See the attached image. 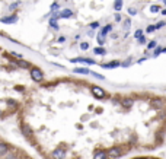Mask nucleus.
<instances>
[{"label":"nucleus","mask_w":166,"mask_h":159,"mask_svg":"<svg viewBox=\"0 0 166 159\" xmlns=\"http://www.w3.org/2000/svg\"><path fill=\"white\" fill-rule=\"evenodd\" d=\"M31 78L33 80H36V82H41V80L44 79V75H42V72L38 67H32L31 69Z\"/></svg>","instance_id":"nucleus-1"},{"label":"nucleus","mask_w":166,"mask_h":159,"mask_svg":"<svg viewBox=\"0 0 166 159\" xmlns=\"http://www.w3.org/2000/svg\"><path fill=\"white\" fill-rule=\"evenodd\" d=\"M93 95L96 96V98H99V99H103L105 96H106V92L103 91L102 88H99V86H93Z\"/></svg>","instance_id":"nucleus-2"},{"label":"nucleus","mask_w":166,"mask_h":159,"mask_svg":"<svg viewBox=\"0 0 166 159\" xmlns=\"http://www.w3.org/2000/svg\"><path fill=\"white\" fill-rule=\"evenodd\" d=\"M122 155V150L120 148H114L111 149V150H108V158L114 159V158H118V156H121Z\"/></svg>","instance_id":"nucleus-3"},{"label":"nucleus","mask_w":166,"mask_h":159,"mask_svg":"<svg viewBox=\"0 0 166 159\" xmlns=\"http://www.w3.org/2000/svg\"><path fill=\"white\" fill-rule=\"evenodd\" d=\"M9 152H10L9 145L4 142H0V156H6V155H9Z\"/></svg>","instance_id":"nucleus-4"},{"label":"nucleus","mask_w":166,"mask_h":159,"mask_svg":"<svg viewBox=\"0 0 166 159\" xmlns=\"http://www.w3.org/2000/svg\"><path fill=\"white\" fill-rule=\"evenodd\" d=\"M18 21V16L16 15H10V16H4L0 19V22H4V23H13Z\"/></svg>","instance_id":"nucleus-5"},{"label":"nucleus","mask_w":166,"mask_h":159,"mask_svg":"<svg viewBox=\"0 0 166 159\" xmlns=\"http://www.w3.org/2000/svg\"><path fill=\"white\" fill-rule=\"evenodd\" d=\"M108 158V153L103 152V150H98L95 155H93V159H106Z\"/></svg>","instance_id":"nucleus-6"},{"label":"nucleus","mask_w":166,"mask_h":159,"mask_svg":"<svg viewBox=\"0 0 166 159\" xmlns=\"http://www.w3.org/2000/svg\"><path fill=\"white\" fill-rule=\"evenodd\" d=\"M153 107L155 108H162V107H165V101L160 99V98H155L153 99Z\"/></svg>","instance_id":"nucleus-7"},{"label":"nucleus","mask_w":166,"mask_h":159,"mask_svg":"<svg viewBox=\"0 0 166 159\" xmlns=\"http://www.w3.org/2000/svg\"><path fill=\"white\" fill-rule=\"evenodd\" d=\"M111 29H112V25H106V26H103L102 29H100V37H106L108 32H111Z\"/></svg>","instance_id":"nucleus-8"},{"label":"nucleus","mask_w":166,"mask_h":159,"mask_svg":"<svg viewBox=\"0 0 166 159\" xmlns=\"http://www.w3.org/2000/svg\"><path fill=\"white\" fill-rule=\"evenodd\" d=\"M122 3H124V0H115V1H114V10H117V12L121 10Z\"/></svg>","instance_id":"nucleus-9"},{"label":"nucleus","mask_w":166,"mask_h":159,"mask_svg":"<svg viewBox=\"0 0 166 159\" xmlns=\"http://www.w3.org/2000/svg\"><path fill=\"white\" fill-rule=\"evenodd\" d=\"M120 66V61H111V63H106V64H102V67L103 69H111V67H118Z\"/></svg>","instance_id":"nucleus-10"},{"label":"nucleus","mask_w":166,"mask_h":159,"mask_svg":"<svg viewBox=\"0 0 166 159\" xmlns=\"http://www.w3.org/2000/svg\"><path fill=\"white\" fill-rule=\"evenodd\" d=\"M73 72L74 73H83V75H89L90 73V70L86 67H76V69H73Z\"/></svg>","instance_id":"nucleus-11"},{"label":"nucleus","mask_w":166,"mask_h":159,"mask_svg":"<svg viewBox=\"0 0 166 159\" xmlns=\"http://www.w3.org/2000/svg\"><path fill=\"white\" fill-rule=\"evenodd\" d=\"M22 133L26 137H31V136H32V133H31V130H29V127H28V125H22Z\"/></svg>","instance_id":"nucleus-12"},{"label":"nucleus","mask_w":166,"mask_h":159,"mask_svg":"<svg viewBox=\"0 0 166 159\" xmlns=\"http://www.w3.org/2000/svg\"><path fill=\"white\" fill-rule=\"evenodd\" d=\"M93 53L95 54H106V50L102 47H98V48H93Z\"/></svg>","instance_id":"nucleus-13"},{"label":"nucleus","mask_w":166,"mask_h":159,"mask_svg":"<svg viewBox=\"0 0 166 159\" xmlns=\"http://www.w3.org/2000/svg\"><path fill=\"white\" fill-rule=\"evenodd\" d=\"M18 66H21V67H31V63L23 61V60H19V61H18Z\"/></svg>","instance_id":"nucleus-14"},{"label":"nucleus","mask_w":166,"mask_h":159,"mask_svg":"<svg viewBox=\"0 0 166 159\" xmlns=\"http://www.w3.org/2000/svg\"><path fill=\"white\" fill-rule=\"evenodd\" d=\"M130 26H131V21H130V19H125V21H124V29H125V31H128V29H130Z\"/></svg>","instance_id":"nucleus-15"},{"label":"nucleus","mask_w":166,"mask_h":159,"mask_svg":"<svg viewBox=\"0 0 166 159\" xmlns=\"http://www.w3.org/2000/svg\"><path fill=\"white\" fill-rule=\"evenodd\" d=\"M156 46H157L156 41H150V43L147 44V48H149V50H153V48H156Z\"/></svg>","instance_id":"nucleus-16"},{"label":"nucleus","mask_w":166,"mask_h":159,"mask_svg":"<svg viewBox=\"0 0 166 159\" xmlns=\"http://www.w3.org/2000/svg\"><path fill=\"white\" fill-rule=\"evenodd\" d=\"M150 10L153 12V13H156V12H159V10H160V7H159L157 4H152V6H150Z\"/></svg>","instance_id":"nucleus-17"},{"label":"nucleus","mask_w":166,"mask_h":159,"mask_svg":"<svg viewBox=\"0 0 166 159\" xmlns=\"http://www.w3.org/2000/svg\"><path fill=\"white\" fill-rule=\"evenodd\" d=\"M50 25H51L54 29H58V25H57V22H55L54 18H53V19H50Z\"/></svg>","instance_id":"nucleus-18"},{"label":"nucleus","mask_w":166,"mask_h":159,"mask_svg":"<svg viewBox=\"0 0 166 159\" xmlns=\"http://www.w3.org/2000/svg\"><path fill=\"white\" fill-rule=\"evenodd\" d=\"M134 37L138 40L140 37H143V31H141V29H137V31H135V34H134Z\"/></svg>","instance_id":"nucleus-19"},{"label":"nucleus","mask_w":166,"mask_h":159,"mask_svg":"<svg viewBox=\"0 0 166 159\" xmlns=\"http://www.w3.org/2000/svg\"><path fill=\"white\" fill-rule=\"evenodd\" d=\"M156 29V26L155 25H149V26H147V28H146V31H147V32H149V34H150V32H153V31H155Z\"/></svg>","instance_id":"nucleus-20"},{"label":"nucleus","mask_w":166,"mask_h":159,"mask_svg":"<svg viewBox=\"0 0 166 159\" xmlns=\"http://www.w3.org/2000/svg\"><path fill=\"white\" fill-rule=\"evenodd\" d=\"M131 104H133L131 99H124V101H122V105H124V107H130Z\"/></svg>","instance_id":"nucleus-21"},{"label":"nucleus","mask_w":166,"mask_h":159,"mask_svg":"<svg viewBox=\"0 0 166 159\" xmlns=\"http://www.w3.org/2000/svg\"><path fill=\"white\" fill-rule=\"evenodd\" d=\"M58 7H60V4H58V3H53V4H51V12H55Z\"/></svg>","instance_id":"nucleus-22"},{"label":"nucleus","mask_w":166,"mask_h":159,"mask_svg":"<svg viewBox=\"0 0 166 159\" xmlns=\"http://www.w3.org/2000/svg\"><path fill=\"white\" fill-rule=\"evenodd\" d=\"M96 40H98V43H99L100 46H103V43H105V40H103V37H100V35H98V37H96Z\"/></svg>","instance_id":"nucleus-23"},{"label":"nucleus","mask_w":166,"mask_h":159,"mask_svg":"<svg viewBox=\"0 0 166 159\" xmlns=\"http://www.w3.org/2000/svg\"><path fill=\"white\" fill-rule=\"evenodd\" d=\"M90 75H92L93 78H98V79H103V76H102V75H98V73H95V72H90Z\"/></svg>","instance_id":"nucleus-24"},{"label":"nucleus","mask_w":166,"mask_h":159,"mask_svg":"<svg viewBox=\"0 0 166 159\" xmlns=\"http://www.w3.org/2000/svg\"><path fill=\"white\" fill-rule=\"evenodd\" d=\"M80 48H82V50H88L89 44H88V43H82V44H80Z\"/></svg>","instance_id":"nucleus-25"},{"label":"nucleus","mask_w":166,"mask_h":159,"mask_svg":"<svg viewBox=\"0 0 166 159\" xmlns=\"http://www.w3.org/2000/svg\"><path fill=\"white\" fill-rule=\"evenodd\" d=\"M114 19H115L117 22H120V21H121L122 18H121V15H120V13H115V16H114Z\"/></svg>","instance_id":"nucleus-26"},{"label":"nucleus","mask_w":166,"mask_h":159,"mask_svg":"<svg viewBox=\"0 0 166 159\" xmlns=\"http://www.w3.org/2000/svg\"><path fill=\"white\" fill-rule=\"evenodd\" d=\"M19 4H21L19 1H18V3H13V4H10V7H9V9H10V10H13V9H16V7H18Z\"/></svg>","instance_id":"nucleus-27"},{"label":"nucleus","mask_w":166,"mask_h":159,"mask_svg":"<svg viewBox=\"0 0 166 159\" xmlns=\"http://www.w3.org/2000/svg\"><path fill=\"white\" fill-rule=\"evenodd\" d=\"M128 13H130V15H137V10H135L134 7H131V9H128Z\"/></svg>","instance_id":"nucleus-28"},{"label":"nucleus","mask_w":166,"mask_h":159,"mask_svg":"<svg viewBox=\"0 0 166 159\" xmlns=\"http://www.w3.org/2000/svg\"><path fill=\"white\" fill-rule=\"evenodd\" d=\"M90 28H99V22H93V23H90Z\"/></svg>","instance_id":"nucleus-29"},{"label":"nucleus","mask_w":166,"mask_h":159,"mask_svg":"<svg viewBox=\"0 0 166 159\" xmlns=\"http://www.w3.org/2000/svg\"><path fill=\"white\" fill-rule=\"evenodd\" d=\"M138 43H140V44H146V38H144V37H140V38H138Z\"/></svg>","instance_id":"nucleus-30"},{"label":"nucleus","mask_w":166,"mask_h":159,"mask_svg":"<svg viewBox=\"0 0 166 159\" xmlns=\"http://www.w3.org/2000/svg\"><path fill=\"white\" fill-rule=\"evenodd\" d=\"M163 26H165V22H159L156 25V29H157V28H163Z\"/></svg>","instance_id":"nucleus-31"},{"label":"nucleus","mask_w":166,"mask_h":159,"mask_svg":"<svg viewBox=\"0 0 166 159\" xmlns=\"http://www.w3.org/2000/svg\"><path fill=\"white\" fill-rule=\"evenodd\" d=\"M162 50H163V48H156V50H155V53H153V56H157V54H159V53H160Z\"/></svg>","instance_id":"nucleus-32"},{"label":"nucleus","mask_w":166,"mask_h":159,"mask_svg":"<svg viewBox=\"0 0 166 159\" xmlns=\"http://www.w3.org/2000/svg\"><path fill=\"white\" fill-rule=\"evenodd\" d=\"M58 41H60V43H64V41H66V38H64V37H60V38H58Z\"/></svg>","instance_id":"nucleus-33"},{"label":"nucleus","mask_w":166,"mask_h":159,"mask_svg":"<svg viewBox=\"0 0 166 159\" xmlns=\"http://www.w3.org/2000/svg\"><path fill=\"white\" fill-rule=\"evenodd\" d=\"M130 63H131V61H130V60H127V61H125V63H122V66H128V64H130Z\"/></svg>","instance_id":"nucleus-34"},{"label":"nucleus","mask_w":166,"mask_h":159,"mask_svg":"<svg viewBox=\"0 0 166 159\" xmlns=\"http://www.w3.org/2000/svg\"><path fill=\"white\" fill-rule=\"evenodd\" d=\"M162 15H166V9H162Z\"/></svg>","instance_id":"nucleus-35"},{"label":"nucleus","mask_w":166,"mask_h":159,"mask_svg":"<svg viewBox=\"0 0 166 159\" xmlns=\"http://www.w3.org/2000/svg\"><path fill=\"white\" fill-rule=\"evenodd\" d=\"M1 114H3V113H1V111H0V115H1Z\"/></svg>","instance_id":"nucleus-36"},{"label":"nucleus","mask_w":166,"mask_h":159,"mask_svg":"<svg viewBox=\"0 0 166 159\" xmlns=\"http://www.w3.org/2000/svg\"><path fill=\"white\" fill-rule=\"evenodd\" d=\"M165 4H166V0H165Z\"/></svg>","instance_id":"nucleus-37"},{"label":"nucleus","mask_w":166,"mask_h":159,"mask_svg":"<svg viewBox=\"0 0 166 159\" xmlns=\"http://www.w3.org/2000/svg\"><path fill=\"white\" fill-rule=\"evenodd\" d=\"M21 159H25V158H21Z\"/></svg>","instance_id":"nucleus-38"}]
</instances>
